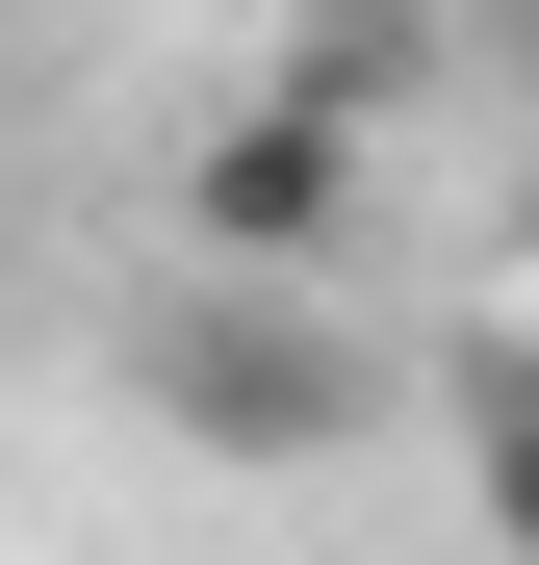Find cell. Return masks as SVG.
<instances>
[{"mask_svg": "<svg viewBox=\"0 0 539 565\" xmlns=\"http://www.w3.org/2000/svg\"><path fill=\"white\" fill-rule=\"evenodd\" d=\"M180 257H231V282H334V257H359V104H309V77L206 104V154H180Z\"/></svg>", "mask_w": 539, "mask_h": 565, "instance_id": "7a4b0ae2", "label": "cell"}, {"mask_svg": "<svg viewBox=\"0 0 539 565\" xmlns=\"http://www.w3.org/2000/svg\"><path fill=\"white\" fill-rule=\"evenodd\" d=\"M463 514H488V565H539V334L463 360Z\"/></svg>", "mask_w": 539, "mask_h": 565, "instance_id": "3957f363", "label": "cell"}, {"mask_svg": "<svg viewBox=\"0 0 539 565\" xmlns=\"http://www.w3.org/2000/svg\"><path fill=\"white\" fill-rule=\"evenodd\" d=\"M129 412L206 437L231 489H309V462L386 437V360L334 334V282H231V257H180L154 309H129Z\"/></svg>", "mask_w": 539, "mask_h": 565, "instance_id": "6da1fadb", "label": "cell"}]
</instances>
